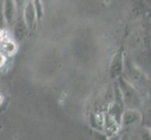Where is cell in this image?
Returning <instances> with one entry per match:
<instances>
[{"label": "cell", "mask_w": 151, "mask_h": 140, "mask_svg": "<svg viewBox=\"0 0 151 140\" xmlns=\"http://www.w3.org/2000/svg\"><path fill=\"white\" fill-rule=\"evenodd\" d=\"M21 15H22L23 20L24 21L25 24H27L29 32H33L36 27H37V23L39 20L32 0H28L27 2Z\"/></svg>", "instance_id": "obj_1"}, {"label": "cell", "mask_w": 151, "mask_h": 140, "mask_svg": "<svg viewBox=\"0 0 151 140\" xmlns=\"http://www.w3.org/2000/svg\"><path fill=\"white\" fill-rule=\"evenodd\" d=\"M119 77L118 79L119 88H120V91L122 92V95L125 101L128 104H132V105L136 104L139 100V98L135 89L125 79H123L121 77Z\"/></svg>", "instance_id": "obj_2"}, {"label": "cell", "mask_w": 151, "mask_h": 140, "mask_svg": "<svg viewBox=\"0 0 151 140\" xmlns=\"http://www.w3.org/2000/svg\"><path fill=\"white\" fill-rule=\"evenodd\" d=\"M124 65H125V60H124L123 49H119L113 56L110 64L109 73H110L111 77H120L124 69Z\"/></svg>", "instance_id": "obj_3"}, {"label": "cell", "mask_w": 151, "mask_h": 140, "mask_svg": "<svg viewBox=\"0 0 151 140\" xmlns=\"http://www.w3.org/2000/svg\"><path fill=\"white\" fill-rule=\"evenodd\" d=\"M2 13L6 23L9 26H12L19 15L14 0H4Z\"/></svg>", "instance_id": "obj_4"}, {"label": "cell", "mask_w": 151, "mask_h": 140, "mask_svg": "<svg viewBox=\"0 0 151 140\" xmlns=\"http://www.w3.org/2000/svg\"><path fill=\"white\" fill-rule=\"evenodd\" d=\"M13 27V37L15 41L17 42H23L27 38L29 30L25 24L24 21L23 20L22 15H18V17L12 25Z\"/></svg>", "instance_id": "obj_5"}, {"label": "cell", "mask_w": 151, "mask_h": 140, "mask_svg": "<svg viewBox=\"0 0 151 140\" xmlns=\"http://www.w3.org/2000/svg\"><path fill=\"white\" fill-rule=\"evenodd\" d=\"M17 51V44L13 40L6 39L2 43V53L5 55H12Z\"/></svg>", "instance_id": "obj_6"}, {"label": "cell", "mask_w": 151, "mask_h": 140, "mask_svg": "<svg viewBox=\"0 0 151 140\" xmlns=\"http://www.w3.org/2000/svg\"><path fill=\"white\" fill-rule=\"evenodd\" d=\"M28 1V0H14L15 4H16V7H17V9H18V14L21 15L22 14V11L23 9L25 6V4H27V2Z\"/></svg>", "instance_id": "obj_7"}, {"label": "cell", "mask_w": 151, "mask_h": 140, "mask_svg": "<svg viewBox=\"0 0 151 140\" xmlns=\"http://www.w3.org/2000/svg\"><path fill=\"white\" fill-rule=\"evenodd\" d=\"M7 61V57L5 55L2 51H0V67H2L5 64H6Z\"/></svg>", "instance_id": "obj_8"}]
</instances>
